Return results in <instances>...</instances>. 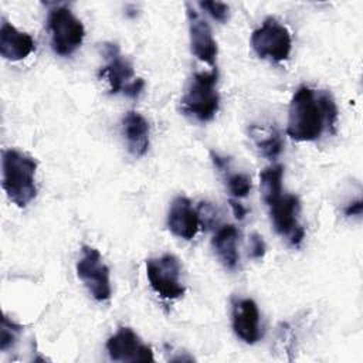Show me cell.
<instances>
[{"label": "cell", "mask_w": 363, "mask_h": 363, "mask_svg": "<svg viewBox=\"0 0 363 363\" xmlns=\"http://www.w3.org/2000/svg\"><path fill=\"white\" fill-rule=\"evenodd\" d=\"M337 108L328 91H315L301 86L292 96L288 108L286 133L298 142H312L328 130L335 132Z\"/></svg>", "instance_id": "obj_1"}, {"label": "cell", "mask_w": 363, "mask_h": 363, "mask_svg": "<svg viewBox=\"0 0 363 363\" xmlns=\"http://www.w3.org/2000/svg\"><path fill=\"white\" fill-rule=\"evenodd\" d=\"M37 162L16 149L1 152V186L7 197L20 208L26 207L37 194Z\"/></svg>", "instance_id": "obj_2"}, {"label": "cell", "mask_w": 363, "mask_h": 363, "mask_svg": "<svg viewBox=\"0 0 363 363\" xmlns=\"http://www.w3.org/2000/svg\"><path fill=\"white\" fill-rule=\"evenodd\" d=\"M217 72H196L182 98L183 111L201 122L211 121L218 111L220 96L216 89Z\"/></svg>", "instance_id": "obj_3"}, {"label": "cell", "mask_w": 363, "mask_h": 363, "mask_svg": "<svg viewBox=\"0 0 363 363\" xmlns=\"http://www.w3.org/2000/svg\"><path fill=\"white\" fill-rule=\"evenodd\" d=\"M51 47L58 55L72 54L85 35L82 23L67 7H55L48 14Z\"/></svg>", "instance_id": "obj_4"}, {"label": "cell", "mask_w": 363, "mask_h": 363, "mask_svg": "<svg viewBox=\"0 0 363 363\" xmlns=\"http://www.w3.org/2000/svg\"><path fill=\"white\" fill-rule=\"evenodd\" d=\"M251 45L258 57L281 62L291 54V33L277 18L268 17L264 20L262 26L252 33Z\"/></svg>", "instance_id": "obj_5"}, {"label": "cell", "mask_w": 363, "mask_h": 363, "mask_svg": "<svg viewBox=\"0 0 363 363\" xmlns=\"http://www.w3.org/2000/svg\"><path fill=\"white\" fill-rule=\"evenodd\" d=\"M180 262L172 254L146 261V275L149 284L160 298L176 299L184 294V285L180 281Z\"/></svg>", "instance_id": "obj_6"}, {"label": "cell", "mask_w": 363, "mask_h": 363, "mask_svg": "<svg viewBox=\"0 0 363 363\" xmlns=\"http://www.w3.org/2000/svg\"><path fill=\"white\" fill-rule=\"evenodd\" d=\"M77 274L96 301H106L111 298L109 268L102 261L96 248L82 245V254L77 262Z\"/></svg>", "instance_id": "obj_7"}, {"label": "cell", "mask_w": 363, "mask_h": 363, "mask_svg": "<svg viewBox=\"0 0 363 363\" xmlns=\"http://www.w3.org/2000/svg\"><path fill=\"white\" fill-rule=\"evenodd\" d=\"M268 207L275 231L281 235L288 237L291 244L298 245L305 235V231L298 221V197L294 194H281L279 197L268 203Z\"/></svg>", "instance_id": "obj_8"}, {"label": "cell", "mask_w": 363, "mask_h": 363, "mask_svg": "<svg viewBox=\"0 0 363 363\" xmlns=\"http://www.w3.org/2000/svg\"><path fill=\"white\" fill-rule=\"evenodd\" d=\"M106 350L113 362H155L152 349L142 343L130 328H119L118 332L108 339Z\"/></svg>", "instance_id": "obj_9"}, {"label": "cell", "mask_w": 363, "mask_h": 363, "mask_svg": "<svg viewBox=\"0 0 363 363\" xmlns=\"http://www.w3.org/2000/svg\"><path fill=\"white\" fill-rule=\"evenodd\" d=\"M187 20L190 33V47L193 54L203 62L214 65L217 57V43L208 23L187 4Z\"/></svg>", "instance_id": "obj_10"}, {"label": "cell", "mask_w": 363, "mask_h": 363, "mask_svg": "<svg viewBox=\"0 0 363 363\" xmlns=\"http://www.w3.org/2000/svg\"><path fill=\"white\" fill-rule=\"evenodd\" d=\"M102 48L108 62L101 69L99 75L106 78L109 84V91L112 94H116L119 91L123 92L136 79L133 78V67L125 57L121 55L116 44L105 43Z\"/></svg>", "instance_id": "obj_11"}, {"label": "cell", "mask_w": 363, "mask_h": 363, "mask_svg": "<svg viewBox=\"0 0 363 363\" xmlns=\"http://www.w3.org/2000/svg\"><path fill=\"white\" fill-rule=\"evenodd\" d=\"M167 227L174 235L180 238L191 240L196 237L200 228L199 214L187 197L179 196L172 201L167 214Z\"/></svg>", "instance_id": "obj_12"}, {"label": "cell", "mask_w": 363, "mask_h": 363, "mask_svg": "<svg viewBox=\"0 0 363 363\" xmlns=\"http://www.w3.org/2000/svg\"><path fill=\"white\" fill-rule=\"evenodd\" d=\"M233 329L245 343H255L261 337L259 312L252 299H240L234 303Z\"/></svg>", "instance_id": "obj_13"}, {"label": "cell", "mask_w": 363, "mask_h": 363, "mask_svg": "<svg viewBox=\"0 0 363 363\" xmlns=\"http://www.w3.org/2000/svg\"><path fill=\"white\" fill-rule=\"evenodd\" d=\"M34 50V40L30 34L17 30L6 18L0 27V54L10 61H20Z\"/></svg>", "instance_id": "obj_14"}, {"label": "cell", "mask_w": 363, "mask_h": 363, "mask_svg": "<svg viewBox=\"0 0 363 363\" xmlns=\"http://www.w3.org/2000/svg\"><path fill=\"white\" fill-rule=\"evenodd\" d=\"M123 135L128 149L135 156H143L149 147V123L136 111H129L123 118Z\"/></svg>", "instance_id": "obj_15"}, {"label": "cell", "mask_w": 363, "mask_h": 363, "mask_svg": "<svg viewBox=\"0 0 363 363\" xmlns=\"http://www.w3.org/2000/svg\"><path fill=\"white\" fill-rule=\"evenodd\" d=\"M237 238L238 231L231 224L221 227L213 238V247L223 265L228 269H234L238 264L240 257L237 251Z\"/></svg>", "instance_id": "obj_16"}, {"label": "cell", "mask_w": 363, "mask_h": 363, "mask_svg": "<svg viewBox=\"0 0 363 363\" xmlns=\"http://www.w3.org/2000/svg\"><path fill=\"white\" fill-rule=\"evenodd\" d=\"M251 138L259 153L268 159H275L282 150V139L272 128L252 126L250 129Z\"/></svg>", "instance_id": "obj_17"}, {"label": "cell", "mask_w": 363, "mask_h": 363, "mask_svg": "<svg viewBox=\"0 0 363 363\" xmlns=\"http://www.w3.org/2000/svg\"><path fill=\"white\" fill-rule=\"evenodd\" d=\"M282 177H284L282 164H272L265 167L261 172L259 180L262 187V196L267 204L282 194Z\"/></svg>", "instance_id": "obj_18"}, {"label": "cell", "mask_w": 363, "mask_h": 363, "mask_svg": "<svg viewBox=\"0 0 363 363\" xmlns=\"http://www.w3.org/2000/svg\"><path fill=\"white\" fill-rule=\"evenodd\" d=\"M228 190L234 197H245L251 190V179L242 173L230 174L227 179Z\"/></svg>", "instance_id": "obj_19"}, {"label": "cell", "mask_w": 363, "mask_h": 363, "mask_svg": "<svg viewBox=\"0 0 363 363\" xmlns=\"http://www.w3.org/2000/svg\"><path fill=\"white\" fill-rule=\"evenodd\" d=\"M21 326L9 320L7 316L3 318V322H1V337H0V349L1 350H6L7 347H10L14 340H16V336L17 333L21 332Z\"/></svg>", "instance_id": "obj_20"}, {"label": "cell", "mask_w": 363, "mask_h": 363, "mask_svg": "<svg viewBox=\"0 0 363 363\" xmlns=\"http://www.w3.org/2000/svg\"><path fill=\"white\" fill-rule=\"evenodd\" d=\"M200 7L220 23H225L230 14V7L221 1H200Z\"/></svg>", "instance_id": "obj_21"}, {"label": "cell", "mask_w": 363, "mask_h": 363, "mask_svg": "<svg viewBox=\"0 0 363 363\" xmlns=\"http://www.w3.org/2000/svg\"><path fill=\"white\" fill-rule=\"evenodd\" d=\"M197 214H199V221L203 227H208L211 224L216 223V210L213 206H210V203H200L199 208H197Z\"/></svg>", "instance_id": "obj_22"}, {"label": "cell", "mask_w": 363, "mask_h": 363, "mask_svg": "<svg viewBox=\"0 0 363 363\" xmlns=\"http://www.w3.org/2000/svg\"><path fill=\"white\" fill-rule=\"evenodd\" d=\"M264 252H265V242L259 234L254 233L251 235V255L254 258H261Z\"/></svg>", "instance_id": "obj_23"}, {"label": "cell", "mask_w": 363, "mask_h": 363, "mask_svg": "<svg viewBox=\"0 0 363 363\" xmlns=\"http://www.w3.org/2000/svg\"><path fill=\"white\" fill-rule=\"evenodd\" d=\"M345 214L346 216H360L362 214V201L357 200L354 203H350L346 208H345Z\"/></svg>", "instance_id": "obj_24"}, {"label": "cell", "mask_w": 363, "mask_h": 363, "mask_svg": "<svg viewBox=\"0 0 363 363\" xmlns=\"http://www.w3.org/2000/svg\"><path fill=\"white\" fill-rule=\"evenodd\" d=\"M230 206H231V208H233V213H234V216L237 217V218H244V216L247 214V210L240 204V203H237L235 200H230Z\"/></svg>", "instance_id": "obj_25"}]
</instances>
